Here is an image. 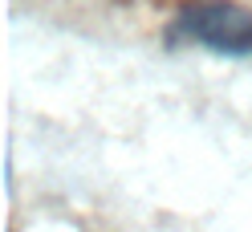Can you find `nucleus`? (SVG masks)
Segmentation results:
<instances>
[{
    "mask_svg": "<svg viewBox=\"0 0 252 232\" xmlns=\"http://www.w3.org/2000/svg\"><path fill=\"white\" fill-rule=\"evenodd\" d=\"M171 49H203L216 57H252V8L236 0H191L163 29Z\"/></svg>",
    "mask_w": 252,
    "mask_h": 232,
    "instance_id": "1",
    "label": "nucleus"
}]
</instances>
